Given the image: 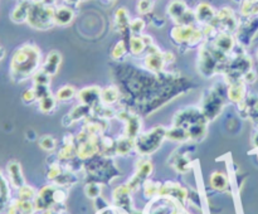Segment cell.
Listing matches in <instances>:
<instances>
[{"instance_id":"44","label":"cell","mask_w":258,"mask_h":214,"mask_svg":"<svg viewBox=\"0 0 258 214\" xmlns=\"http://www.w3.org/2000/svg\"><path fill=\"white\" fill-rule=\"evenodd\" d=\"M257 78H258V76H257L256 70L251 69V70H248L246 75H244L243 81L247 83V85H253V83H256Z\"/></svg>"},{"instance_id":"38","label":"cell","mask_w":258,"mask_h":214,"mask_svg":"<svg viewBox=\"0 0 258 214\" xmlns=\"http://www.w3.org/2000/svg\"><path fill=\"white\" fill-rule=\"evenodd\" d=\"M145 27H146V23L143 18H135V19H133L130 23L131 35L143 34V32L145 30Z\"/></svg>"},{"instance_id":"15","label":"cell","mask_w":258,"mask_h":214,"mask_svg":"<svg viewBox=\"0 0 258 214\" xmlns=\"http://www.w3.org/2000/svg\"><path fill=\"white\" fill-rule=\"evenodd\" d=\"M258 32V17H252L248 18L247 22H244L243 24H239L238 29H237V38L239 44L246 47L249 43L253 40V38L256 37Z\"/></svg>"},{"instance_id":"22","label":"cell","mask_w":258,"mask_h":214,"mask_svg":"<svg viewBox=\"0 0 258 214\" xmlns=\"http://www.w3.org/2000/svg\"><path fill=\"white\" fill-rule=\"evenodd\" d=\"M211 42L213 43V45L217 48V49H219L221 52L226 53V54L228 55H231L232 53L236 50L237 39L232 33H224V32L218 33V34H217Z\"/></svg>"},{"instance_id":"49","label":"cell","mask_w":258,"mask_h":214,"mask_svg":"<svg viewBox=\"0 0 258 214\" xmlns=\"http://www.w3.org/2000/svg\"><path fill=\"white\" fill-rule=\"evenodd\" d=\"M63 2H66V3H67V4H72L73 0H63Z\"/></svg>"},{"instance_id":"4","label":"cell","mask_w":258,"mask_h":214,"mask_svg":"<svg viewBox=\"0 0 258 214\" xmlns=\"http://www.w3.org/2000/svg\"><path fill=\"white\" fill-rule=\"evenodd\" d=\"M227 102V83H218L213 87L208 88L204 93L199 108L208 120V122L214 121L223 111Z\"/></svg>"},{"instance_id":"40","label":"cell","mask_w":258,"mask_h":214,"mask_svg":"<svg viewBox=\"0 0 258 214\" xmlns=\"http://www.w3.org/2000/svg\"><path fill=\"white\" fill-rule=\"evenodd\" d=\"M160 184L153 183V181H145L144 185V191L148 198H154L155 195H159V190H160Z\"/></svg>"},{"instance_id":"47","label":"cell","mask_w":258,"mask_h":214,"mask_svg":"<svg viewBox=\"0 0 258 214\" xmlns=\"http://www.w3.org/2000/svg\"><path fill=\"white\" fill-rule=\"evenodd\" d=\"M85 2H88V0H73L72 4H80V3H85Z\"/></svg>"},{"instance_id":"43","label":"cell","mask_w":258,"mask_h":214,"mask_svg":"<svg viewBox=\"0 0 258 214\" xmlns=\"http://www.w3.org/2000/svg\"><path fill=\"white\" fill-rule=\"evenodd\" d=\"M22 101L25 103V105H32L33 102H35V101H38V97H37V93H35L34 88L30 87V88H27V90L23 92L22 95Z\"/></svg>"},{"instance_id":"19","label":"cell","mask_w":258,"mask_h":214,"mask_svg":"<svg viewBox=\"0 0 258 214\" xmlns=\"http://www.w3.org/2000/svg\"><path fill=\"white\" fill-rule=\"evenodd\" d=\"M101 91L98 86H88L77 92V98L80 103L93 108L101 103Z\"/></svg>"},{"instance_id":"16","label":"cell","mask_w":258,"mask_h":214,"mask_svg":"<svg viewBox=\"0 0 258 214\" xmlns=\"http://www.w3.org/2000/svg\"><path fill=\"white\" fill-rule=\"evenodd\" d=\"M153 171V164L148 159H141L138 161V165H136V173L135 175L131 178V180L128 181L127 186L131 190H136V189L140 188V185L143 183H145L146 178L151 174Z\"/></svg>"},{"instance_id":"45","label":"cell","mask_w":258,"mask_h":214,"mask_svg":"<svg viewBox=\"0 0 258 214\" xmlns=\"http://www.w3.org/2000/svg\"><path fill=\"white\" fill-rule=\"evenodd\" d=\"M43 4L48 5V7H57V2L58 0H40Z\"/></svg>"},{"instance_id":"42","label":"cell","mask_w":258,"mask_h":214,"mask_svg":"<svg viewBox=\"0 0 258 214\" xmlns=\"http://www.w3.org/2000/svg\"><path fill=\"white\" fill-rule=\"evenodd\" d=\"M86 194H87L88 198L96 199L101 195V185L100 183H96V181H92V183H88L87 186H86Z\"/></svg>"},{"instance_id":"41","label":"cell","mask_w":258,"mask_h":214,"mask_svg":"<svg viewBox=\"0 0 258 214\" xmlns=\"http://www.w3.org/2000/svg\"><path fill=\"white\" fill-rule=\"evenodd\" d=\"M39 146L45 151H53L55 149V140L53 136L44 135L39 138Z\"/></svg>"},{"instance_id":"48","label":"cell","mask_w":258,"mask_h":214,"mask_svg":"<svg viewBox=\"0 0 258 214\" xmlns=\"http://www.w3.org/2000/svg\"><path fill=\"white\" fill-rule=\"evenodd\" d=\"M105 2L111 3V4H113V3H116V2H117V0H105Z\"/></svg>"},{"instance_id":"20","label":"cell","mask_w":258,"mask_h":214,"mask_svg":"<svg viewBox=\"0 0 258 214\" xmlns=\"http://www.w3.org/2000/svg\"><path fill=\"white\" fill-rule=\"evenodd\" d=\"M247 83L243 80L234 81L227 85V100L234 105H239L247 97Z\"/></svg>"},{"instance_id":"9","label":"cell","mask_w":258,"mask_h":214,"mask_svg":"<svg viewBox=\"0 0 258 214\" xmlns=\"http://www.w3.org/2000/svg\"><path fill=\"white\" fill-rule=\"evenodd\" d=\"M100 137L101 136L93 135L82 128L76 136V151L78 158L86 160L95 156L100 151Z\"/></svg>"},{"instance_id":"23","label":"cell","mask_w":258,"mask_h":214,"mask_svg":"<svg viewBox=\"0 0 258 214\" xmlns=\"http://www.w3.org/2000/svg\"><path fill=\"white\" fill-rule=\"evenodd\" d=\"M194 14H196V22L201 24L202 27H206V25L212 24V22L216 18L217 12L211 4L203 2L197 5L196 9H194Z\"/></svg>"},{"instance_id":"17","label":"cell","mask_w":258,"mask_h":214,"mask_svg":"<svg viewBox=\"0 0 258 214\" xmlns=\"http://www.w3.org/2000/svg\"><path fill=\"white\" fill-rule=\"evenodd\" d=\"M130 15L126 8H118L115 12V17H113V27L115 30L123 37V39L128 40L131 37L130 32Z\"/></svg>"},{"instance_id":"13","label":"cell","mask_w":258,"mask_h":214,"mask_svg":"<svg viewBox=\"0 0 258 214\" xmlns=\"http://www.w3.org/2000/svg\"><path fill=\"white\" fill-rule=\"evenodd\" d=\"M144 65L150 73L159 75V73L164 72V68L166 65L164 52H161L160 48L155 43L148 48V52H146L145 58H144Z\"/></svg>"},{"instance_id":"28","label":"cell","mask_w":258,"mask_h":214,"mask_svg":"<svg viewBox=\"0 0 258 214\" xmlns=\"http://www.w3.org/2000/svg\"><path fill=\"white\" fill-rule=\"evenodd\" d=\"M33 0H20L14 9L10 13V20L15 24H22V23H27L28 14H29L30 5H32Z\"/></svg>"},{"instance_id":"7","label":"cell","mask_w":258,"mask_h":214,"mask_svg":"<svg viewBox=\"0 0 258 214\" xmlns=\"http://www.w3.org/2000/svg\"><path fill=\"white\" fill-rule=\"evenodd\" d=\"M55 7H48L40 0H33L28 14L27 24L37 30H48L54 27Z\"/></svg>"},{"instance_id":"39","label":"cell","mask_w":258,"mask_h":214,"mask_svg":"<svg viewBox=\"0 0 258 214\" xmlns=\"http://www.w3.org/2000/svg\"><path fill=\"white\" fill-rule=\"evenodd\" d=\"M154 9V0H139L136 5V10L139 14L148 15L153 12Z\"/></svg>"},{"instance_id":"25","label":"cell","mask_w":258,"mask_h":214,"mask_svg":"<svg viewBox=\"0 0 258 214\" xmlns=\"http://www.w3.org/2000/svg\"><path fill=\"white\" fill-rule=\"evenodd\" d=\"M60 64H62V54L58 50H52V52H49L47 54L44 62L42 63L40 69L44 73H47L48 76L53 77V76H55L58 73Z\"/></svg>"},{"instance_id":"50","label":"cell","mask_w":258,"mask_h":214,"mask_svg":"<svg viewBox=\"0 0 258 214\" xmlns=\"http://www.w3.org/2000/svg\"><path fill=\"white\" fill-rule=\"evenodd\" d=\"M256 57H257V59H258V48H257V50H256Z\"/></svg>"},{"instance_id":"1","label":"cell","mask_w":258,"mask_h":214,"mask_svg":"<svg viewBox=\"0 0 258 214\" xmlns=\"http://www.w3.org/2000/svg\"><path fill=\"white\" fill-rule=\"evenodd\" d=\"M42 67V52L34 43H24L13 52L10 58V77L15 83L32 78Z\"/></svg>"},{"instance_id":"33","label":"cell","mask_w":258,"mask_h":214,"mask_svg":"<svg viewBox=\"0 0 258 214\" xmlns=\"http://www.w3.org/2000/svg\"><path fill=\"white\" fill-rule=\"evenodd\" d=\"M127 52H130L128 50V40L121 39L113 45L112 50H111V57L113 60H122L127 54Z\"/></svg>"},{"instance_id":"12","label":"cell","mask_w":258,"mask_h":214,"mask_svg":"<svg viewBox=\"0 0 258 214\" xmlns=\"http://www.w3.org/2000/svg\"><path fill=\"white\" fill-rule=\"evenodd\" d=\"M212 24L216 27V29L219 33L224 32L232 33V34L236 33L239 27L238 19H237L233 9H231L229 7H224L219 12H217V15L213 22H212Z\"/></svg>"},{"instance_id":"18","label":"cell","mask_w":258,"mask_h":214,"mask_svg":"<svg viewBox=\"0 0 258 214\" xmlns=\"http://www.w3.org/2000/svg\"><path fill=\"white\" fill-rule=\"evenodd\" d=\"M154 44V40L150 35L148 34H139L131 35L128 39V50L133 55L140 57L144 53L148 52V48Z\"/></svg>"},{"instance_id":"37","label":"cell","mask_w":258,"mask_h":214,"mask_svg":"<svg viewBox=\"0 0 258 214\" xmlns=\"http://www.w3.org/2000/svg\"><path fill=\"white\" fill-rule=\"evenodd\" d=\"M35 196H37V193H35L34 188L27 185V184H24V185L18 189V198L22 199V200L33 201L35 199Z\"/></svg>"},{"instance_id":"46","label":"cell","mask_w":258,"mask_h":214,"mask_svg":"<svg viewBox=\"0 0 258 214\" xmlns=\"http://www.w3.org/2000/svg\"><path fill=\"white\" fill-rule=\"evenodd\" d=\"M4 55H5V50H4V48L0 47V60H2L3 58H4Z\"/></svg>"},{"instance_id":"29","label":"cell","mask_w":258,"mask_h":214,"mask_svg":"<svg viewBox=\"0 0 258 214\" xmlns=\"http://www.w3.org/2000/svg\"><path fill=\"white\" fill-rule=\"evenodd\" d=\"M7 170L12 186H14L15 189H19L20 186L24 185V175H23L22 166H20V164L18 163V161H10L7 166Z\"/></svg>"},{"instance_id":"34","label":"cell","mask_w":258,"mask_h":214,"mask_svg":"<svg viewBox=\"0 0 258 214\" xmlns=\"http://www.w3.org/2000/svg\"><path fill=\"white\" fill-rule=\"evenodd\" d=\"M55 98H57L58 102H68V101L73 100V98L77 96V91L73 86L71 85H66L62 86L59 90L55 92Z\"/></svg>"},{"instance_id":"31","label":"cell","mask_w":258,"mask_h":214,"mask_svg":"<svg viewBox=\"0 0 258 214\" xmlns=\"http://www.w3.org/2000/svg\"><path fill=\"white\" fill-rule=\"evenodd\" d=\"M121 91L116 86H108L101 91V103L106 106L115 105L120 101Z\"/></svg>"},{"instance_id":"36","label":"cell","mask_w":258,"mask_h":214,"mask_svg":"<svg viewBox=\"0 0 258 214\" xmlns=\"http://www.w3.org/2000/svg\"><path fill=\"white\" fill-rule=\"evenodd\" d=\"M211 185L213 186L216 190L223 191L226 190V188L228 186V179L221 171H216V173L212 174L211 176Z\"/></svg>"},{"instance_id":"11","label":"cell","mask_w":258,"mask_h":214,"mask_svg":"<svg viewBox=\"0 0 258 214\" xmlns=\"http://www.w3.org/2000/svg\"><path fill=\"white\" fill-rule=\"evenodd\" d=\"M64 200V193L55 188L54 185H47L40 189L34 199V205L37 210H48L54 204H59Z\"/></svg>"},{"instance_id":"26","label":"cell","mask_w":258,"mask_h":214,"mask_svg":"<svg viewBox=\"0 0 258 214\" xmlns=\"http://www.w3.org/2000/svg\"><path fill=\"white\" fill-rule=\"evenodd\" d=\"M91 113H92V108L80 103V105L75 106V107H73L72 110L64 116V118H63V123H64V126L73 125V123H76L77 121L83 120V118H87Z\"/></svg>"},{"instance_id":"6","label":"cell","mask_w":258,"mask_h":214,"mask_svg":"<svg viewBox=\"0 0 258 214\" xmlns=\"http://www.w3.org/2000/svg\"><path fill=\"white\" fill-rule=\"evenodd\" d=\"M252 63H253L252 58L247 53H236V50H234L231 57H229L228 62L224 65L223 72H222L224 77V82L228 85V83L234 82V81L243 80L244 75L252 69V65H253Z\"/></svg>"},{"instance_id":"51","label":"cell","mask_w":258,"mask_h":214,"mask_svg":"<svg viewBox=\"0 0 258 214\" xmlns=\"http://www.w3.org/2000/svg\"><path fill=\"white\" fill-rule=\"evenodd\" d=\"M2 176H3V173H2V171H0V178H2Z\"/></svg>"},{"instance_id":"30","label":"cell","mask_w":258,"mask_h":214,"mask_svg":"<svg viewBox=\"0 0 258 214\" xmlns=\"http://www.w3.org/2000/svg\"><path fill=\"white\" fill-rule=\"evenodd\" d=\"M35 210L37 209H35L34 201L22 200L18 198L8 206L7 214H33Z\"/></svg>"},{"instance_id":"10","label":"cell","mask_w":258,"mask_h":214,"mask_svg":"<svg viewBox=\"0 0 258 214\" xmlns=\"http://www.w3.org/2000/svg\"><path fill=\"white\" fill-rule=\"evenodd\" d=\"M166 13L175 25H190L196 23L194 10L184 0H171L166 8Z\"/></svg>"},{"instance_id":"2","label":"cell","mask_w":258,"mask_h":214,"mask_svg":"<svg viewBox=\"0 0 258 214\" xmlns=\"http://www.w3.org/2000/svg\"><path fill=\"white\" fill-rule=\"evenodd\" d=\"M208 120L199 107H186L178 111L173 118V126L181 128L189 141H201L207 135Z\"/></svg>"},{"instance_id":"3","label":"cell","mask_w":258,"mask_h":214,"mask_svg":"<svg viewBox=\"0 0 258 214\" xmlns=\"http://www.w3.org/2000/svg\"><path fill=\"white\" fill-rule=\"evenodd\" d=\"M229 57L231 55L217 49L211 40H204L199 47L198 60H197L199 75L203 76L204 78H211L218 73H222Z\"/></svg>"},{"instance_id":"5","label":"cell","mask_w":258,"mask_h":214,"mask_svg":"<svg viewBox=\"0 0 258 214\" xmlns=\"http://www.w3.org/2000/svg\"><path fill=\"white\" fill-rule=\"evenodd\" d=\"M170 39L179 48L201 47L204 42V33L202 28H197L194 24L190 25H174L170 30Z\"/></svg>"},{"instance_id":"21","label":"cell","mask_w":258,"mask_h":214,"mask_svg":"<svg viewBox=\"0 0 258 214\" xmlns=\"http://www.w3.org/2000/svg\"><path fill=\"white\" fill-rule=\"evenodd\" d=\"M239 112L247 120H251L252 122L258 123V96L257 95H247L243 102L238 105Z\"/></svg>"},{"instance_id":"24","label":"cell","mask_w":258,"mask_h":214,"mask_svg":"<svg viewBox=\"0 0 258 214\" xmlns=\"http://www.w3.org/2000/svg\"><path fill=\"white\" fill-rule=\"evenodd\" d=\"M131 189L127 185L118 186L113 191V203L118 210H123L130 213L131 198H130Z\"/></svg>"},{"instance_id":"8","label":"cell","mask_w":258,"mask_h":214,"mask_svg":"<svg viewBox=\"0 0 258 214\" xmlns=\"http://www.w3.org/2000/svg\"><path fill=\"white\" fill-rule=\"evenodd\" d=\"M166 138V128L164 126H155L150 131L141 133L135 138V149L141 155H151L161 146Z\"/></svg>"},{"instance_id":"32","label":"cell","mask_w":258,"mask_h":214,"mask_svg":"<svg viewBox=\"0 0 258 214\" xmlns=\"http://www.w3.org/2000/svg\"><path fill=\"white\" fill-rule=\"evenodd\" d=\"M57 98L52 93L38 100V108L42 113H52L57 107Z\"/></svg>"},{"instance_id":"14","label":"cell","mask_w":258,"mask_h":214,"mask_svg":"<svg viewBox=\"0 0 258 214\" xmlns=\"http://www.w3.org/2000/svg\"><path fill=\"white\" fill-rule=\"evenodd\" d=\"M118 120L125 122V136L135 140L140 135L141 130V117L139 113L134 112L133 110H121L116 113Z\"/></svg>"},{"instance_id":"35","label":"cell","mask_w":258,"mask_h":214,"mask_svg":"<svg viewBox=\"0 0 258 214\" xmlns=\"http://www.w3.org/2000/svg\"><path fill=\"white\" fill-rule=\"evenodd\" d=\"M133 149H135V140L134 138H130L123 135L122 137L116 141V153H118L120 155H126Z\"/></svg>"},{"instance_id":"27","label":"cell","mask_w":258,"mask_h":214,"mask_svg":"<svg viewBox=\"0 0 258 214\" xmlns=\"http://www.w3.org/2000/svg\"><path fill=\"white\" fill-rule=\"evenodd\" d=\"M75 19V10L70 4L57 5L54 10V24L59 27L70 25Z\"/></svg>"}]
</instances>
